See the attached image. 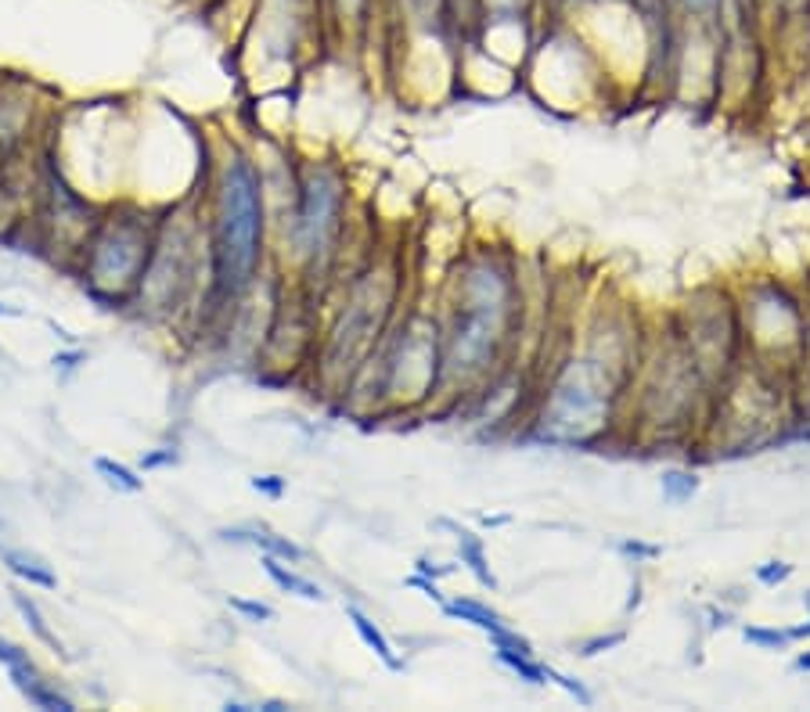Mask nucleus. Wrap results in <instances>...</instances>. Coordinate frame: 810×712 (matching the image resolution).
<instances>
[{"mask_svg": "<svg viewBox=\"0 0 810 712\" xmlns=\"http://www.w3.org/2000/svg\"><path fill=\"white\" fill-rule=\"evenodd\" d=\"M519 313V285L509 263L493 256H476L454 277V307L443 324V375L440 392L450 381L483 378L498 364L509 332Z\"/></svg>", "mask_w": 810, "mask_h": 712, "instance_id": "obj_2", "label": "nucleus"}, {"mask_svg": "<svg viewBox=\"0 0 810 712\" xmlns=\"http://www.w3.org/2000/svg\"><path fill=\"white\" fill-rule=\"evenodd\" d=\"M346 619L353 623L360 644H364V648H368L371 655H375V659H378L382 665H386L389 673H400V670H403V659H400L397 651H393V640L386 637V633H382V626L364 612V608L346 605Z\"/></svg>", "mask_w": 810, "mask_h": 712, "instance_id": "obj_10", "label": "nucleus"}, {"mask_svg": "<svg viewBox=\"0 0 810 712\" xmlns=\"http://www.w3.org/2000/svg\"><path fill=\"white\" fill-rule=\"evenodd\" d=\"M670 4H673V8H681L684 15H695V18L710 22L713 15H720V11H724L728 0H670Z\"/></svg>", "mask_w": 810, "mask_h": 712, "instance_id": "obj_23", "label": "nucleus"}, {"mask_svg": "<svg viewBox=\"0 0 810 712\" xmlns=\"http://www.w3.org/2000/svg\"><path fill=\"white\" fill-rule=\"evenodd\" d=\"M0 316H18V310H11V307H4V302H0Z\"/></svg>", "mask_w": 810, "mask_h": 712, "instance_id": "obj_35", "label": "nucleus"}, {"mask_svg": "<svg viewBox=\"0 0 810 712\" xmlns=\"http://www.w3.org/2000/svg\"><path fill=\"white\" fill-rule=\"evenodd\" d=\"M789 637H793V644L796 640H810V619H807L803 626H789Z\"/></svg>", "mask_w": 810, "mask_h": 712, "instance_id": "obj_32", "label": "nucleus"}, {"mask_svg": "<svg viewBox=\"0 0 810 712\" xmlns=\"http://www.w3.org/2000/svg\"><path fill=\"white\" fill-rule=\"evenodd\" d=\"M742 640L753 644V648H757V651H768V655H774V651H789V648H793L789 630H779V626H757V623H746V626H742Z\"/></svg>", "mask_w": 810, "mask_h": 712, "instance_id": "obj_20", "label": "nucleus"}, {"mask_svg": "<svg viewBox=\"0 0 810 712\" xmlns=\"http://www.w3.org/2000/svg\"><path fill=\"white\" fill-rule=\"evenodd\" d=\"M220 536H223V540H245V544L260 547L263 554H274V558H281V561H303V547H299V544H292L288 536H278V533H270V529H263V526L223 529Z\"/></svg>", "mask_w": 810, "mask_h": 712, "instance_id": "obj_13", "label": "nucleus"}, {"mask_svg": "<svg viewBox=\"0 0 810 712\" xmlns=\"http://www.w3.org/2000/svg\"><path fill=\"white\" fill-rule=\"evenodd\" d=\"M209 263L206 220L195 209H170L155 228V245L130 307L149 316H173L198 292V267Z\"/></svg>", "mask_w": 810, "mask_h": 712, "instance_id": "obj_5", "label": "nucleus"}, {"mask_svg": "<svg viewBox=\"0 0 810 712\" xmlns=\"http://www.w3.org/2000/svg\"><path fill=\"white\" fill-rule=\"evenodd\" d=\"M263 572H267V580L278 586V591H285V594H296V597H303V601H324V591L313 580H307V575H299L292 565H285L281 558H274V554H263Z\"/></svg>", "mask_w": 810, "mask_h": 712, "instance_id": "obj_12", "label": "nucleus"}, {"mask_svg": "<svg viewBox=\"0 0 810 712\" xmlns=\"http://www.w3.org/2000/svg\"><path fill=\"white\" fill-rule=\"evenodd\" d=\"M249 486L260 496H270V501H281L285 496V490H288V479H281V475H253L249 479Z\"/></svg>", "mask_w": 810, "mask_h": 712, "instance_id": "obj_26", "label": "nucleus"}, {"mask_svg": "<svg viewBox=\"0 0 810 712\" xmlns=\"http://www.w3.org/2000/svg\"><path fill=\"white\" fill-rule=\"evenodd\" d=\"M94 471L105 479L112 490L119 493H141L144 490V479L130 465H123V461H112V457H98L94 461Z\"/></svg>", "mask_w": 810, "mask_h": 712, "instance_id": "obj_18", "label": "nucleus"}, {"mask_svg": "<svg viewBox=\"0 0 810 712\" xmlns=\"http://www.w3.org/2000/svg\"><path fill=\"white\" fill-rule=\"evenodd\" d=\"M548 684H555V687H562L573 702H580V705H594V695L583 687L580 681H573V676H566V673H558V670H551L548 665Z\"/></svg>", "mask_w": 810, "mask_h": 712, "instance_id": "obj_21", "label": "nucleus"}, {"mask_svg": "<svg viewBox=\"0 0 810 712\" xmlns=\"http://www.w3.org/2000/svg\"><path fill=\"white\" fill-rule=\"evenodd\" d=\"M616 367L620 364L599 353L562 364L548 386L544 411L537 417L540 439L562 446L599 443L613 422V406L627 386V375H620Z\"/></svg>", "mask_w": 810, "mask_h": 712, "instance_id": "obj_4", "label": "nucleus"}, {"mask_svg": "<svg viewBox=\"0 0 810 712\" xmlns=\"http://www.w3.org/2000/svg\"><path fill=\"white\" fill-rule=\"evenodd\" d=\"M414 572L429 575V580H440V575H447L450 569H436V565H429V558H419V561H414Z\"/></svg>", "mask_w": 810, "mask_h": 712, "instance_id": "obj_31", "label": "nucleus"}, {"mask_svg": "<svg viewBox=\"0 0 810 712\" xmlns=\"http://www.w3.org/2000/svg\"><path fill=\"white\" fill-rule=\"evenodd\" d=\"M623 640H627V633H623V630H616V633H599V637H591V640H583V644H580V655H583V659H594V655H602V651L620 648Z\"/></svg>", "mask_w": 810, "mask_h": 712, "instance_id": "obj_24", "label": "nucleus"}, {"mask_svg": "<svg viewBox=\"0 0 810 712\" xmlns=\"http://www.w3.org/2000/svg\"><path fill=\"white\" fill-rule=\"evenodd\" d=\"M803 608H807V616H810V591L803 594Z\"/></svg>", "mask_w": 810, "mask_h": 712, "instance_id": "obj_36", "label": "nucleus"}, {"mask_svg": "<svg viewBox=\"0 0 810 712\" xmlns=\"http://www.w3.org/2000/svg\"><path fill=\"white\" fill-rule=\"evenodd\" d=\"M346 228V180L339 166L310 163L292 184L285 217V248L299 267L321 270L335 256Z\"/></svg>", "mask_w": 810, "mask_h": 712, "instance_id": "obj_6", "label": "nucleus"}, {"mask_svg": "<svg viewBox=\"0 0 810 712\" xmlns=\"http://www.w3.org/2000/svg\"><path fill=\"white\" fill-rule=\"evenodd\" d=\"M4 547H11V526L0 518V551H4Z\"/></svg>", "mask_w": 810, "mask_h": 712, "instance_id": "obj_34", "label": "nucleus"}, {"mask_svg": "<svg viewBox=\"0 0 810 712\" xmlns=\"http://www.w3.org/2000/svg\"><path fill=\"white\" fill-rule=\"evenodd\" d=\"M408 586H414V591H422L425 597H429V601H436V605H440L443 601V594H440V586H436V580H429V575H419V572H414L411 575V580H408Z\"/></svg>", "mask_w": 810, "mask_h": 712, "instance_id": "obj_29", "label": "nucleus"}, {"mask_svg": "<svg viewBox=\"0 0 810 712\" xmlns=\"http://www.w3.org/2000/svg\"><path fill=\"white\" fill-rule=\"evenodd\" d=\"M213 209L206 220L209 248V307H231L253 292L267 259V184L260 166L242 148L217 163Z\"/></svg>", "mask_w": 810, "mask_h": 712, "instance_id": "obj_1", "label": "nucleus"}, {"mask_svg": "<svg viewBox=\"0 0 810 712\" xmlns=\"http://www.w3.org/2000/svg\"><path fill=\"white\" fill-rule=\"evenodd\" d=\"M440 612L447 619H458V623H468V626L483 630L487 637H490V633H501L504 626H509V619H504L501 612H493L490 605L476 601V597H443Z\"/></svg>", "mask_w": 810, "mask_h": 712, "instance_id": "obj_11", "label": "nucleus"}, {"mask_svg": "<svg viewBox=\"0 0 810 712\" xmlns=\"http://www.w3.org/2000/svg\"><path fill=\"white\" fill-rule=\"evenodd\" d=\"M493 655H498L501 665H509V670L530 687H544L548 684V665L540 662L537 655H519V651H493Z\"/></svg>", "mask_w": 810, "mask_h": 712, "instance_id": "obj_19", "label": "nucleus"}, {"mask_svg": "<svg viewBox=\"0 0 810 712\" xmlns=\"http://www.w3.org/2000/svg\"><path fill=\"white\" fill-rule=\"evenodd\" d=\"M228 605L239 616L249 619V623H270V619H274V608L263 601H249V597H228Z\"/></svg>", "mask_w": 810, "mask_h": 712, "instance_id": "obj_22", "label": "nucleus"}, {"mask_svg": "<svg viewBox=\"0 0 810 712\" xmlns=\"http://www.w3.org/2000/svg\"><path fill=\"white\" fill-rule=\"evenodd\" d=\"M378 288L371 285V277L357 281L350 299H346V310L335 324V332L329 335V346H324V360L321 367L329 371L335 381H350L360 375V367L368 364V357L375 353L382 332H386V310L382 307Z\"/></svg>", "mask_w": 810, "mask_h": 712, "instance_id": "obj_8", "label": "nucleus"}, {"mask_svg": "<svg viewBox=\"0 0 810 712\" xmlns=\"http://www.w3.org/2000/svg\"><path fill=\"white\" fill-rule=\"evenodd\" d=\"M793 575V565L789 561H763L757 565V583L760 586H779Z\"/></svg>", "mask_w": 810, "mask_h": 712, "instance_id": "obj_25", "label": "nucleus"}, {"mask_svg": "<svg viewBox=\"0 0 810 712\" xmlns=\"http://www.w3.org/2000/svg\"><path fill=\"white\" fill-rule=\"evenodd\" d=\"M177 461V450H166V454H149L141 461V468H163V465H173Z\"/></svg>", "mask_w": 810, "mask_h": 712, "instance_id": "obj_30", "label": "nucleus"}, {"mask_svg": "<svg viewBox=\"0 0 810 712\" xmlns=\"http://www.w3.org/2000/svg\"><path fill=\"white\" fill-rule=\"evenodd\" d=\"M155 228L159 220L138 206H116L98 212L94 228L87 231L76 270L90 299H98L108 310H127L149 267Z\"/></svg>", "mask_w": 810, "mask_h": 712, "instance_id": "obj_3", "label": "nucleus"}, {"mask_svg": "<svg viewBox=\"0 0 810 712\" xmlns=\"http://www.w3.org/2000/svg\"><path fill=\"white\" fill-rule=\"evenodd\" d=\"M11 605L18 608V616H22V623L29 626V633L37 637L43 648H51L54 655H62V640H59V633H54L51 626H48V619H43V612H40V605L33 601V597L26 594V591H11Z\"/></svg>", "mask_w": 810, "mask_h": 712, "instance_id": "obj_15", "label": "nucleus"}, {"mask_svg": "<svg viewBox=\"0 0 810 712\" xmlns=\"http://www.w3.org/2000/svg\"><path fill=\"white\" fill-rule=\"evenodd\" d=\"M659 493H663V504H670V507L689 504L692 496L699 493V475H695V471H681V468L663 471V479H659Z\"/></svg>", "mask_w": 810, "mask_h": 712, "instance_id": "obj_17", "label": "nucleus"}, {"mask_svg": "<svg viewBox=\"0 0 810 712\" xmlns=\"http://www.w3.org/2000/svg\"><path fill=\"white\" fill-rule=\"evenodd\" d=\"M0 565L15 575V580H22V583H29V586H40V591H54L59 586V575H54V569L48 561L40 558V554H33V551H26V547H4L0 551Z\"/></svg>", "mask_w": 810, "mask_h": 712, "instance_id": "obj_9", "label": "nucleus"}, {"mask_svg": "<svg viewBox=\"0 0 810 712\" xmlns=\"http://www.w3.org/2000/svg\"><path fill=\"white\" fill-rule=\"evenodd\" d=\"M83 360H87L83 349H69V353H54L51 364H54V371H62V375H73V371L80 367Z\"/></svg>", "mask_w": 810, "mask_h": 712, "instance_id": "obj_27", "label": "nucleus"}, {"mask_svg": "<svg viewBox=\"0 0 810 712\" xmlns=\"http://www.w3.org/2000/svg\"><path fill=\"white\" fill-rule=\"evenodd\" d=\"M368 360L378 364V400L393 406L429 400V392H440L443 375V324L436 316L411 313L393 332V342L375 346Z\"/></svg>", "mask_w": 810, "mask_h": 712, "instance_id": "obj_7", "label": "nucleus"}, {"mask_svg": "<svg viewBox=\"0 0 810 712\" xmlns=\"http://www.w3.org/2000/svg\"><path fill=\"white\" fill-rule=\"evenodd\" d=\"M620 551L627 554V558H634V561H645V558H659V547H652V544H641V540H623V544H620Z\"/></svg>", "mask_w": 810, "mask_h": 712, "instance_id": "obj_28", "label": "nucleus"}, {"mask_svg": "<svg viewBox=\"0 0 810 712\" xmlns=\"http://www.w3.org/2000/svg\"><path fill=\"white\" fill-rule=\"evenodd\" d=\"M321 8H324V18H332L335 26H343L346 33H364L375 0H321Z\"/></svg>", "mask_w": 810, "mask_h": 712, "instance_id": "obj_16", "label": "nucleus"}, {"mask_svg": "<svg viewBox=\"0 0 810 712\" xmlns=\"http://www.w3.org/2000/svg\"><path fill=\"white\" fill-rule=\"evenodd\" d=\"M793 670H796V673H810V651H800V655H796Z\"/></svg>", "mask_w": 810, "mask_h": 712, "instance_id": "obj_33", "label": "nucleus"}, {"mask_svg": "<svg viewBox=\"0 0 810 712\" xmlns=\"http://www.w3.org/2000/svg\"><path fill=\"white\" fill-rule=\"evenodd\" d=\"M454 536H458V554H461V565L476 575V583L479 586H498V580H493V572H490V561H487V544H483V536L479 533H472V529H454Z\"/></svg>", "mask_w": 810, "mask_h": 712, "instance_id": "obj_14", "label": "nucleus"}]
</instances>
